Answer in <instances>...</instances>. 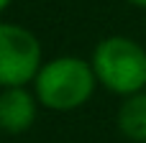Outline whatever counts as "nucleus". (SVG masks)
<instances>
[{
  "label": "nucleus",
  "instance_id": "nucleus-1",
  "mask_svg": "<svg viewBox=\"0 0 146 143\" xmlns=\"http://www.w3.org/2000/svg\"><path fill=\"white\" fill-rule=\"evenodd\" d=\"M98 87L90 59H80L72 54L54 56L44 61L31 82V90L41 107L54 113H69L90 102Z\"/></svg>",
  "mask_w": 146,
  "mask_h": 143
},
{
  "label": "nucleus",
  "instance_id": "nucleus-2",
  "mask_svg": "<svg viewBox=\"0 0 146 143\" xmlns=\"http://www.w3.org/2000/svg\"><path fill=\"white\" fill-rule=\"evenodd\" d=\"M100 87L118 97L146 90V49L131 36H108L95 43L90 56Z\"/></svg>",
  "mask_w": 146,
  "mask_h": 143
},
{
  "label": "nucleus",
  "instance_id": "nucleus-3",
  "mask_svg": "<svg viewBox=\"0 0 146 143\" xmlns=\"http://www.w3.org/2000/svg\"><path fill=\"white\" fill-rule=\"evenodd\" d=\"M44 51L38 36L18 23L0 20V87H26L33 82Z\"/></svg>",
  "mask_w": 146,
  "mask_h": 143
},
{
  "label": "nucleus",
  "instance_id": "nucleus-4",
  "mask_svg": "<svg viewBox=\"0 0 146 143\" xmlns=\"http://www.w3.org/2000/svg\"><path fill=\"white\" fill-rule=\"evenodd\" d=\"M38 100L26 87H0V133L21 136L38 118Z\"/></svg>",
  "mask_w": 146,
  "mask_h": 143
},
{
  "label": "nucleus",
  "instance_id": "nucleus-5",
  "mask_svg": "<svg viewBox=\"0 0 146 143\" xmlns=\"http://www.w3.org/2000/svg\"><path fill=\"white\" fill-rule=\"evenodd\" d=\"M115 123L123 138L133 143H146V90L123 97Z\"/></svg>",
  "mask_w": 146,
  "mask_h": 143
},
{
  "label": "nucleus",
  "instance_id": "nucleus-6",
  "mask_svg": "<svg viewBox=\"0 0 146 143\" xmlns=\"http://www.w3.org/2000/svg\"><path fill=\"white\" fill-rule=\"evenodd\" d=\"M128 5H133V8H144L146 10V0H126Z\"/></svg>",
  "mask_w": 146,
  "mask_h": 143
},
{
  "label": "nucleus",
  "instance_id": "nucleus-7",
  "mask_svg": "<svg viewBox=\"0 0 146 143\" xmlns=\"http://www.w3.org/2000/svg\"><path fill=\"white\" fill-rule=\"evenodd\" d=\"M10 3H13V0H0V13H3V10H8V8H10Z\"/></svg>",
  "mask_w": 146,
  "mask_h": 143
}]
</instances>
